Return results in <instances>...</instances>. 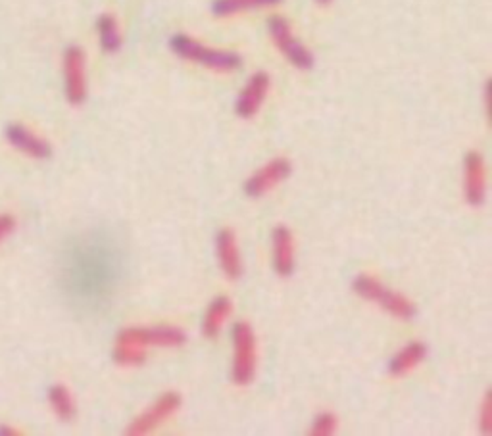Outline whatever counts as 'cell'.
I'll list each match as a JSON object with an SVG mask.
<instances>
[{"label":"cell","mask_w":492,"mask_h":436,"mask_svg":"<svg viewBox=\"0 0 492 436\" xmlns=\"http://www.w3.org/2000/svg\"><path fill=\"white\" fill-rule=\"evenodd\" d=\"M283 0H214L212 3V14L217 18H227V15H235L248 10L258 8H269L281 5Z\"/></svg>","instance_id":"e0dca14e"},{"label":"cell","mask_w":492,"mask_h":436,"mask_svg":"<svg viewBox=\"0 0 492 436\" xmlns=\"http://www.w3.org/2000/svg\"><path fill=\"white\" fill-rule=\"evenodd\" d=\"M269 85H272V79L265 72H258L250 77L239 99H236V114H239V118L250 120L258 114L269 92Z\"/></svg>","instance_id":"9c48e42d"},{"label":"cell","mask_w":492,"mask_h":436,"mask_svg":"<svg viewBox=\"0 0 492 436\" xmlns=\"http://www.w3.org/2000/svg\"><path fill=\"white\" fill-rule=\"evenodd\" d=\"M15 229V218L10 214H0V242Z\"/></svg>","instance_id":"7402d4cb"},{"label":"cell","mask_w":492,"mask_h":436,"mask_svg":"<svg viewBox=\"0 0 492 436\" xmlns=\"http://www.w3.org/2000/svg\"><path fill=\"white\" fill-rule=\"evenodd\" d=\"M274 267L281 277H289L294 269L293 235L285 225H279L274 231Z\"/></svg>","instance_id":"4fadbf2b"},{"label":"cell","mask_w":492,"mask_h":436,"mask_svg":"<svg viewBox=\"0 0 492 436\" xmlns=\"http://www.w3.org/2000/svg\"><path fill=\"white\" fill-rule=\"evenodd\" d=\"M427 358V346L423 343H410L404 346L389 363V373L392 377H404L414 371Z\"/></svg>","instance_id":"9a60e30c"},{"label":"cell","mask_w":492,"mask_h":436,"mask_svg":"<svg viewBox=\"0 0 492 436\" xmlns=\"http://www.w3.org/2000/svg\"><path fill=\"white\" fill-rule=\"evenodd\" d=\"M179 408H181V396L178 392H166L158 398L145 413L137 417L135 421L127 427L125 434H131V436L150 434L158 427H162L169 417L176 415Z\"/></svg>","instance_id":"52a82bcc"},{"label":"cell","mask_w":492,"mask_h":436,"mask_svg":"<svg viewBox=\"0 0 492 436\" xmlns=\"http://www.w3.org/2000/svg\"><path fill=\"white\" fill-rule=\"evenodd\" d=\"M233 344H235V360H233V381L239 386H246L256 375L258 352H256V336L248 323H235L233 327Z\"/></svg>","instance_id":"277c9868"},{"label":"cell","mask_w":492,"mask_h":436,"mask_svg":"<svg viewBox=\"0 0 492 436\" xmlns=\"http://www.w3.org/2000/svg\"><path fill=\"white\" fill-rule=\"evenodd\" d=\"M216 248H217L221 269H224L226 276L233 281L239 279L243 276V260H241L239 247H236L235 233L229 229L219 231L216 238Z\"/></svg>","instance_id":"7c38bea8"},{"label":"cell","mask_w":492,"mask_h":436,"mask_svg":"<svg viewBox=\"0 0 492 436\" xmlns=\"http://www.w3.org/2000/svg\"><path fill=\"white\" fill-rule=\"evenodd\" d=\"M479 425H481V432H483V434L492 432V402H490V392H487V396H485V400H483Z\"/></svg>","instance_id":"44dd1931"},{"label":"cell","mask_w":492,"mask_h":436,"mask_svg":"<svg viewBox=\"0 0 492 436\" xmlns=\"http://www.w3.org/2000/svg\"><path fill=\"white\" fill-rule=\"evenodd\" d=\"M125 273L123 252L104 233L73 238L60 260V286L79 308L99 310L112 302Z\"/></svg>","instance_id":"6da1fadb"},{"label":"cell","mask_w":492,"mask_h":436,"mask_svg":"<svg viewBox=\"0 0 492 436\" xmlns=\"http://www.w3.org/2000/svg\"><path fill=\"white\" fill-rule=\"evenodd\" d=\"M291 170L293 166L287 158H275L272 161H267L262 170H258L246 181L245 192L252 199L264 197L265 192L275 189L279 183L287 179V177L291 175Z\"/></svg>","instance_id":"ba28073f"},{"label":"cell","mask_w":492,"mask_h":436,"mask_svg":"<svg viewBox=\"0 0 492 436\" xmlns=\"http://www.w3.org/2000/svg\"><path fill=\"white\" fill-rule=\"evenodd\" d=\"M269 35H272L275 46L283 53L294 68L298 70H312L314 68V54L308 48L300 43L294 35L289 20H285L283 15H272L267 22Z\"/></svg>","instance_id":"5b68a950"},{"label":"cell","mask_w":492,"mask_h":436,"mask_svg":"<svg viewBox=\"0 0 492 436\" xmlns=\"http://www.w3.org/2000/svg\"><path fill=\"white\" fill-rule=\"evenodd\" d=\"M354 290L370 302H377L381 308L387 310L391 315L396 319H411L416 315V305L411 304L404 295L394 293V290H389L379 279L371 276H360L354 281Z\"/></svg>","instance_id":"3957f363"},{"label":"cell","mask_w":492,"mask_h":436,"mask_svg":"<svg viewBox=\"0 0 492 436\" xmlns=\"http://www.w3.org/2000/svg\"><path fill=\"white\" fill-rule=\"evenodd\" d=\"M6 139H8V142L12 144L14 149H18L20 152H24V154H27L31 158L44 160V158H51V154H53L51 144L46 142L44 139H41L39 135H35L29 127H25L22 123L8 125L6 127Z\"/></svg>","instance_id":"30bf717a"},{"label":"cell","mask_w":492,"mask_h":436,"mask_svg":"<svg viewBox=\"0 0 492 436\" xmlns=\"http://www.w3.org/2000/svg\"><path fill=\"white\" fill-rule=\"evenodd\" d=\"M315 3L320 5V6H327V5H331V3H333V0H315Z\"/></svg>","instance_id":"603a6c76"},{"label":"cell","mask_w":492,"mask_h":436,"mask_svg":"<svg viewBox=\"0 0 492 436\" xmlns=\"http://www.w3.org/2000/svg\"><path fill=\"white\" fill-rule=\"evenodd\" d=\"M140 343L149 346H162V348H178L185 344L187 336L185 331L171 325H158V327H137Z\"/></svg>","instance_id":"5bb4252c"},{"label":"cell","mask_w":492,"mask_h":436,"mask_svg":"<svg viewBox=\"0 0 492 436\" xmlns=\"http://www.w3.org/2000/svg\"><path fill=\"white\" fill-rule=\"evenodd\" d=\"M49 402L53 412L62 419V421H72L75 417V402L72 392L63 384H54L49 391Z\"/></svg>","instance_id":"d6986e66"},{"label":"cell","mask_w":492,"mask_h":436,"mask_svg":"<svg viewBox=\"0 0 492 436\" xmlns=\"http://www.w3.org/2000/svg\"><path fill=\"white\" fill-rule=\"evenodd\" d=\"M231 310H233V305H231V300L227 296L216 298L210 304L208 312H206V315H204V323H202L204 334L208 338H214L221 331V327L226 325V321H227Z\"/></svg>","instance_id":"2e32d148"},{"label":"cell","mask_w":492,"mask_h":436,"mask_svg":"<svg viewBox=\"0 0 492 436\" xmlns=\"http://www.w3.org/2000/svg\"><path fill=\"white\" fill-rule=\"evenodd\" d=\"M171 51L176 53L179 58L200 63V66H206L216 72H233L239 70L243 58L231 53V51H217V48H210L197 39L188 37L185 34H179L171 39Z\"/></svg>","instance_id":"7a4b0ae2"},{"label":"cell","mask_w":492,"mask_h":436,"mask_svg":"<svg viewBox=\"0 0 492 436\" xmlns=\"http://www.w3.org/2000/svg\"><path fill=\"white\" fill-rule=\"evenodd\" d=\"M337 425H339L337 417L333 413H329V412H325V413H320L314 419L310 434H314V436H329V434H333L337 431Z\"/></svg>","instance_id":"ffe728a7"},{"label":"cell","mask_w":492,"mask_h":436,"mask_svg":"<svg viewBox=\"0 0 492 436\" xmlns=\"http://www.w3.org/2000/svg\"><path fill=\"white\" fill-rule=\"evenodd\" d=\"M97 29H99V39L102 51L108 54H114L121 48V34H120V25L118 20L112 14H102L97 20Z\"/></svg>","instance_id":"ac0fdd59"},{"label":"cell","mask_w":492,"mask_h":436,"mask_svg":"<svg viewBox=\"0 0 492 436\" xmlns=\"http://www.w3.org/2000/svg\"><path fill=\"white\" fill-rule=\"evenodd\" d=\"M63 89L70 104L79 106L87 99L85 53L79 46H68L63 53Z\"/></svg>","instance_id":"8992f818"},{"label":"cell","mask_w":492,"mask_h":436,"mask_svg":"<svg viewBox=\"0 0 492 436\" xmlns=\"http://www.w3.org/2000/svg\"><path fill=\"white\" fill-rule=\"evenodd\" d=\"M487 197V170L479 152L466 156V199L471 206H481Z\"/></svg>","instance_id":"8fae6325"}]
</instances>
